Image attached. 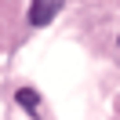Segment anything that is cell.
<instances>
[{"label": "cell", "instance_id": "cell-2", "mask_svg": "<svg viewBox=\"0 0 120 120\" xmlns=\"http://www.w3.org/2000/svg\"><path fill=\"white\" fill-rule=\"evenodd\" d=\"M18 102H22L26 105V109H29V113H37V105H40V98H37V91H33V87H22V91H18Z\"/></svg>", "mask_w": 120, "mask_h": 120}, {"label": "cell", "instance_id": "cell-1", "mask_svg": "<svg viewBox=\"0 0 120 120\" xmlns=\"http://www.w3.org/2000/svg\"><path fill=\"white\" fill-rule=\"evenodd\" d=\"M62 8H66V0H33V8H29V26H47Z\"/></svg>", "mask_w": 120, "mask_h": 120}]
</instances>
